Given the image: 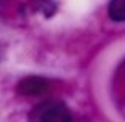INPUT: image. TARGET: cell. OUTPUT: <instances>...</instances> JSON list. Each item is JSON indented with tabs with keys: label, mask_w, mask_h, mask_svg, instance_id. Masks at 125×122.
<instances>
[{
	"label": "cell",
	"mask_w": 125,
	"mask_h": 122,
	"mask_svg": "<svg viewBox=\"0 0 125 122\" xmlns=\"http://www.w3.org/2000/svg\"><path fill=\"white\" fill-rule=\"evenodd\" d=\"M34 7H37V10L43 11L45 16H52L55 11V3L53 0H32Z\"/></svg>",
	"instance_id": "4"
},
{
	"label": "cell",
	"mask_w": 125,
	"mask_h": 122,
	"mask_svg": "<svg viewBox=\"0 0 125 122\" xmlns=\"http://www.w3.org/2000/svg\"><path fill=\"white\" fill-rule=\"evenodd\" d=\"M27 122H72L71 109L59 100H43L32 106Z\"/></svg>",
	"instance_id": "1"
},
{
	"label": "cell",
	"mask_w": 125,
	"mask_h": 122,
	"mask_svg": "<svg viewBox=\"0 0 125 122\" xmlns=\"http://www.w3.org/2000/svg\"><path fill=\"white\" fill-rule=\"evenodd\" d=\"M50 89V82L40 76H27L18 82L16 92L22 96H39Z\"/></svg>",
	"instance_id": "2"
},
{
	"label": "cell",
	"mask_w": 125,
	"mask_h": 122,
	"mask_svg": "<svg viewBox=\"0 0 125 122\" xmlns=\"http://www.w3.org/2000/svg\"><path fill=\"white\" fill-rule=\"evenodd\" d=\"M107 15L115 22H125V0H111L107 5Z\"/></svg>",
	"instance_id": "3"
}]
</instances>
